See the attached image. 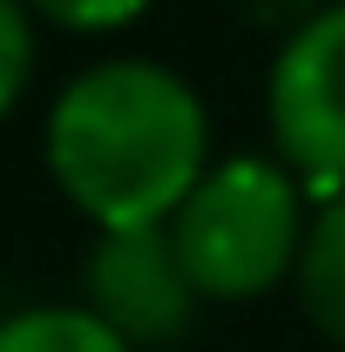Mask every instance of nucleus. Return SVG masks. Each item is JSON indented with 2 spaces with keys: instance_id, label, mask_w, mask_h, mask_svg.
I'll use <instances>...</instances> for the list:
<instances>
[{
  "instance_id": "f03ea898",
  "label": "nucleus",
  "mask_w": 345,
  "mask_h": 352,
  "mask_svg": "<svg viewBox=\"0 0 345 352\" xmlns=\"http://www.w3.org/2000/svg\"><path fill=\"white\" fill-rule=\"evenodd\" d=\"M304 183L278 156H223L170 217V244L203 305H244L298 278Z\"/></svg>"
},
{
  "instance_id": "6e6552de",
  "label": "nucleus",
  "mask_w": 345,
  "mask_h": 352,
  "mask_svg": "<svg viewBox=\"0 0 345 352\" xmlns=\"http://www.w3.org/2000/svg\"><path fill=\"white\" fill-rule=\"evenodd\" d=\"M27 14L61 34H115L149 14V0H27Z\"/></svg>"
},
{
  "instance_id": "20e7f679",
  "label": "nucleus",
  "mask_w": 345,
  "mask_h": 352,
  "mask_svg": "<svg viewBox=\"0 0 345 352\" xmlns=\"http://www.w3.org/2000/svg\"><path fill=\"white\" fill-rule=\"evenodd\" d=\"M82 305L122 339L129 352L176 346L197 318V285L163 230H102L82 258Z\"/></svg>"
},
{
  "instance_id": "39448f33",
  "label": "nucleus",
  "mask_w": 345,
  "mask_h": 352,
  "mask_svg": "<svg viewBox=\"0 0 345 352\" xmlns=\"http://www.w3.org/2000/svg\"><path fill=\"white\" fill-rule=\"evenodd\" d=\"M298 305L332 346H345V197H332V204L311 217V230H304Z\"/></svg>"
},
{
  "instance_id": "423d86ee",
  "label": "nucleus",
  "mask_w": 345,
  "mask_h": 352,
  "mask_svg": "<svg viewBox=\"0 0 345 352\" xmlns=\"http://www.w3.org/2000/svg\"><path fill=\"white\" fill-rule=\"evenodd\" d=\"M0 352H129L88 305H27L0 318Z\"/></svg>"
},
{
  "instance_id": "0eeeda50",
  "label": "nucleus",
  "mask_w": 345,
  "mask_h": 352,
  "mask_svg": "<svg viewBox=\"0 0 345 352\" xmlns=\"http://www.w3.org/2000/svg\"><path fill=\"white\" fill-rule=\"evenodd\" d=\"M27 75H34V14L27 0H0V122L27 95Z\"/></svg>"
},
{
  "instance_id": "7ed1b4c3",
  "label": "nucleus",
  "mask_w": 345,
  "mask_h": 352,
  "mask_svg": "<svg viewBox=\"0 0 345 352\" xmlns=\"http://www.w3.org/2000/svg\"><path fill=\"white\" fill-rule=\"evenodd\" d=\"M264 116L278 163L325 204L345 197V0L311 7L285 34L264 82Z\"/></svg>"
},
{
  "instance_id": "f257e3e1",
  "label": "nucleus",
  "mask_w": 345,
  "mask_h": 352,
  "mask_svg": "<svg viewBox=\"0 0 345 352\" xmlns=\"http://www.w3.org/2000/svg\"><path fill=\"white\" fill-rule=\"evenodd\" d=\"M41 156L95 230H163L210 170V116L176 68L122 54L54 95Z\"/></svg>"
}]
</instances>
